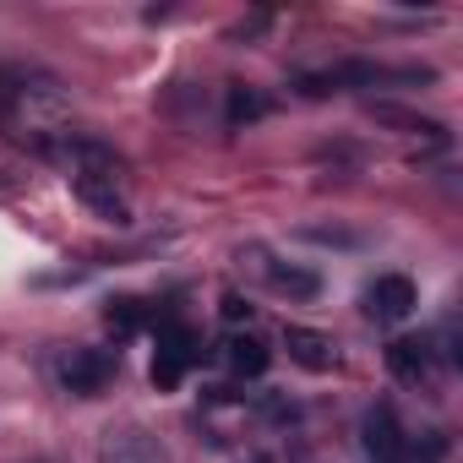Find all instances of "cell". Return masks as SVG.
Listing matches in <instances>:
<instances>
[{
	"mask_svg": "<svg viewBox=\"0 0 463 463\" xmlns=\"http://www.w3.org/2000/svg\"><path fill=\"white\" fill-rule=\"evenodd\" d=\"M0 126L17 142L55 153L66 142V93L50 71L39 66H0Z\"/></svg>",
	"mask_w": 463,
	"mask_h": 463,
	"instance_id": "6da1fadb",
	"label": "cell"
},
{
	"mask_svg": "<svg viewBox=\"0 0 463 463\" xmlns=\"http://www.w3.org/2000/svg\"><path fill=\"white\" fill-rule=\"evenodd\" d=\"M202 360V338L185 327V322H164L158 327V360H153V387H180V376H185V365H196Z\"/></svg>",
	"mask_w": 463,
	"mask_h": 463,
	"instance_id": "7a4b0ae2",
	"label": "cell"
},
{
	"mask_svg": "<svg viewBox=\"0 0 463 463\" xmlns=\"http://www.w3.org/2000/svg\"><path fill=\"white\" fill-rule=\"evenodd\" d=\"M99 463H169V447L147 425H115L99 441Z\"/></svg>",
	"mask_w": 463,
	"mask_h": 463,
	"instance_id": "3957f363",
	"label": "cell"
},
{
	"mask_svg": "<svg viewBox=\"0 0 463 463\" xmlns=\"http://www.w3.org/2000/svg\"><path fill=\"white\" fill-rule=\"evenodd\" d=\"M61 382H66V392H77V398H99V392L115 382V354H109V349H71Z\"/></svg>",
	"mask_w": 463,
	"mask_h": 463,
	"instance_id": "277c9868",
	"label": "cell"
},
{
	"mask_svg": "<svg viewBox=\"0 0 463 463\" xmlns=\"http://www.w3.org/2000/svg\"><path fill=\"white\" fill-rule=\"evenodd\" d=\"M409 311H414V284H409L403 273H382V279L365 289V317H371V322L392 327V322H403Z\"/></svg>",
	"mask_w": 463,
	"mask_h": 463,
	"instance_id": "5b68a950",
	"label": "cell"
},
{
	"mask_svg": "<svg viewBox=\"0 0 463 463\" xmlns=\"http://www.w3.org/2000/svg\"><path fill=\"white\" fill-rule=\"evenodd\" d=\"M71 185H77V196H82L104 223H131V207H126L115 175H71Z\"/></svg>",
	"mask_w": 463,
	"mask_h": 463,
	"instance_id": "8992f818",
	"label": "cell"
},
{
	"mask_svg": "<svg viewBox=\"0 0 463 463\" xmlns=\"http://www.w3.org/2000/svg\"><path fill=\"white\" fill-rule=\"evenodd\" d=\"M365 452H371V463H403V430L387 403H376L365 414Z\"/></svg>",
	"mask_w": 463,
	"mask_h": 463,
	"instance_id": "52a82bcc",
	"label": "cell"
},
{
	"mask_svg": "<svg viewBox=\"0 0 463 463\" xmlns=\"http://www.w3.org/2000/svg\"><path fill=\"white\" fill-rule=\"evenodd\" d=\"M284 349H289V360L306 365V371H333V365H338L333 338L317 333V327H284Z\"/></svg>",
	"mask_w": 463,
	"mask_h": 463,
	"instance_id": "ba28073f",
	"label": "cell"
},
{
	"mask_svg": "<svg viewBox=\"0 0 463 463\" xmlns=\"http://www.w3.org/2000/svg\"><path fill=\"white\" fill-rule=\"evenodd\" d=\"M387 371H392L398 382H430L436 349H430L425 338H398V344H387Z\"/></svg>",
	"mask_w": 463,
	"mask_h": 463,
	"instance_id": "9c48e42d",
	"label": "cell"
},
{
	"mask_svg": "<svg viewBox=\"0 0 463 463\" xmlns=\"http://www.w3.org/2000/svg\"><path fill=\"white\" fill-rule=\"evenodd\" d=\"M371 120H382V126H403L409 137H430V142H441V137H447V131H441V120L414 115V109H398V104H371Z\"/></svg>",
	"mask_w": 463,
	"mask_h": 463,
	"instance_id": "30bf717a",
	"label": "cell"
},
{
	"mask_svg": "<svg viewBox=\"0 0 463 463\" xmlns=\"http://www.w3.org/2000/svg\"><path fill=\"white\" fill-rule=\"evenodd\" d=\"M268 360H273V354H268L262 338H251V333H246V338H229V365H235L241 376H262Z\"/></svg>",
	"mask_w": 463,
	"mask_h": 463,
	"instance_id": "8fae6325",
	"label": "cell"
},
{
	"mask_svg": "<svg viewBox=\"0 0 463 463\" xmlns=\"http://www.w3.org/2000/svg\"><path fill=\"white\" fill-rule=\"evenodd\" d=\"M273 104L262 99V93H251V88H229V104H223V115H229V126H251V120H262Z\"/></svg>",
	"mask_w": 463,
	"mask_h": 463,
	"instance_id": "7c38bea8",
	"label": "cell"
},
{
	"mask_svg": "<svg viewBox=\"0 0 463 463\" xmlns=\"http://www.w3.org/2000/svg\"><path fill=\"white\" fill-rule=\"evenodd\" d=\"M273 284H279L284 295H295V300H317V295H322V279H317V273H306V268H279V273H273Z\"/></svg>",
	"mask_w": 463,
	"mask_h": 463,
	"instance_id": "4fadbf2b",
	"label": "cell"
},
{
	"mask_svg": "<svg viewBox=\"0 0 463 463\" xmlns=\"http://www.w3.org/2000/svg\"><path fill=\"white\" fill-rule=\"evenodd\" d=\"M104 322H109L115 333H137V327L147 322V306H142V300H109V306H104Z\"/></svg>",
	"mask_w": 463,
	"mask_h": 463,
	"instance_id": "5bb4252c",
	"label": "cell"
},
{
	"mask_svg": "<svg viewBox=\"0 0 463 463\" xmlns=\"http://www.w3.org/2000/svg\"><path fill=\"white\" fill-rule=\"evenodd\" d=\"M447 447H452V441H447L441 430H425L420 441H403V458H409V463H441Z\"/></svg>",
	"mask_w": 463,
	"mask_h": 463,
	"instance_id": "9a60e30c",
	"label": "cell"
},
{
	"mask_svg": "<svg viewBox=\"0 0 463 463\" xmlns=\"http://www.w3.org/2000/svg\"><path fill=\"white\" fill-rule=\"evenodd\" d=\"M306 241H322V246H354L349 229H306Z\"/></svg>",
	"mask_w": 463,
	"mask_h": 463,
	"instance_id": "2e32d148",
	"label": "cell"
},
{
	"mask_svg": "<svg viewBox=\"0 0 463 463\" xmlns=\"http://www.w3.org/2000/svg\"><path fill=\"white\" fill-rule=\"evenodd\" d=\"M223 322H251V300H241V295H223Z\"/></svg>",
	"mask_w": 463,
	"mask_h": 463,
	"instance_id": "e0dca14e",
	"label": "cell"
},
{
	"mask_svg": "<svg viewBox=\"0 0 463 463\" xmlns=\"http://www.w3.org/2000/svg\"><path fill=\"white\" fill-rule=\"evenodd\" d=\"M257 463H268V458H257Z\"/></svg>",
	"mask_w": 463,
	"mask_h": 463,
	"instance_id": "ac0fdd59",
	"label": "cell"
}]
</instances>
